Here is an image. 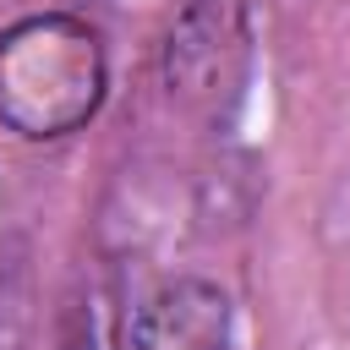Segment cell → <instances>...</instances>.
Here are the masks:
<instances>
[{"mask_svg":"<svg viewBox=\"0 0 350 350\" xmlns=\"http://www.w3.org/2000/svg\"><path fill=\"white\" fill-rule=\"evenodd\" d=\"M109 93L104 33L77 11H27L0 27V126L22 142L82 131Z\"/></svg>","mask_w":350,"mask_h":350,"instance_id":"6da1fadb","label":"cell"},{"mask_svg":"<svg viewBox=\"0 0 350 350\" xmlns=\"http://www.w3.org/2000/svg\"><path fill=\"white\" fill-rule=\"evenodd\" d=\"M131 350H235V301L202 273H170L126 306Z\"/></svg>","mask_w":350,"mask_h":350,"instance_id":"7a4b0ae2","label":"cell"},{"mask_svg":"<svg viewBox=\"0 0 350 350\" xmlns=\"http://www.w3.org/2000/svg\"><path fill=\"white\" fill-rule=\"evenodd\" d=\"M55 350H131L126 334V301L109 279L88 273L71 284L66 306H60V328H55Z\"/></svg>","mask_w":350,"mask_h":350,"instance_id":"3957f363","label":"cell"}]
</instances>
